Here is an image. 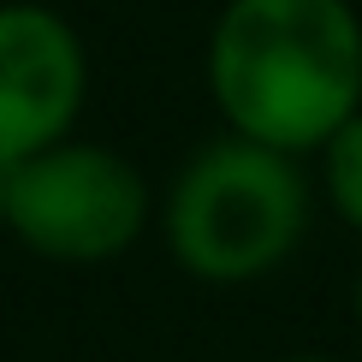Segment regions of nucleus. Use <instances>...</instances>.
I'll return each mask as SVG.
<instances>
[{"label": "nucleus", "mask_w": 362, "mask_h": 362, "mask_svg": "<svg viewBox=\"0 0 362 362\" xmlns=\"http://www.w3.org/2000/svg\"><path fill=\"white\" fill-rule=\"evenodd\" d=\"M220 131L315 155L362 113V12L351 0H226L202 42Z\"/></svg>", "instance_id": "f257e3e1"}, {"label": "nucleus", "mask_w": 362, "mask_h": 362, "mask_svg": "<svg viewBox=\"0 0 362 362\" xmlns=\"http://www.w3.org/2000/svg\"><path fill=\"white\" fill-rule=\"evenodd\" d=\"M155 214L178 274L196 285H255L303 250L315 178L297 155L220 131L185 155Z\"/></svg>", "instance_id": "f03ea898"}, {"label": "nucleus", "mask_w": 362, "mask_h": 362, "mask_svg": "<svg viewBox=\"0 0 362 362\" xmlns=\"http://www.w3.org/2000/svg\"><path fill=\"white\" fill-rule=\"evenodd\" d=\"M155 226V190L143 167L113 143L59 137L12 160L0 232H12L36 262L54 267H107L143 244Z\"/></svg>", "instance_id": "7ed1b4c3"}, {"label": "nucleus", "mask_w": 362, "mask_h": 362, "mask_svg": "<svg viewBox=\"0 0 362 362\" xmlns=\"http://www.w3.org/2000/svg\"><path fill=\"white\" fill-rule=\"evenodd\" d=\"M89 101V48L48 0H0V160L71 137Z\"/></svg>", "instance_id": "20e7f679"}, {"label": "nucleus", "mask_w": 362, "mask_h": 362, "mask_svg": "<svg viewBox=\"0 0 362 362\" xmlns=\"http://www.w3.org/2000/svg\"><path fill=\"white\" fill-rule=\"evenodd\" d=\"M315 202H327V214L362 238V113L315 148Z\"/></svg>", "instance_id": "39448f33"}, {"label": "nucleus", "mask_w": 362, "mask_h": 362, "mask_svg": "<svg viewBox=\"0 0 362 362\" xmlns=\"http://www.w3.org/2000/svg\"><path fill=\"white\" fill-rule=\"evenodd\" d=\"M351 315H356V327H362V267H356V279H351Z\"/></svg>", "instance_id": "423d86ee"}, {"label": "nucleus", "mask_w": 362, "mask_h": 362, "mask_svg": "<svg viewBox=\"0 0 362 362\" xmlns=\"http://www.w3.org/2000/svg\"><path fill=\"white\" fill-rule=\"evenodd\" d=\"M6 185H12V160H0V208H6Z\"/></svg>", "instance_id": "0eeeda50"}, {"label": "nucleus", "mask_w": 362, "mask_h": 362, "mask_svg": "<svg viewBox=\"0 0 362 362\" xmlns=\"http://www.w3.org/2000/svg\"><path fill=\"white\" fill-rule=\"evenodd\" d=\"M279 362H339V356H279Z\"/></svg>", "instance_id": "6e6552de"}]
</instances>
